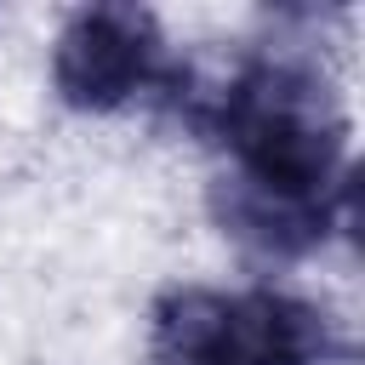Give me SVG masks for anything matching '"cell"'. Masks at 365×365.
Wrapping results in <instances>:
<instances>
[{
  "label": "cell",
  "instance_id": "1",
  "mask_svg": "<svg viewBox=\"0 0 365 365\" xmlns=\"http://www.w3.org/2000/svg\"><path fill=\"white\" fill-rule=\"evenodd\" d=\"M217 125L234 154V177H228L234 188L274 200V205L325 211L331 188L342 182L348 125L314 74L291 63L245 68L222 97Z\"/></svg>",
  "mask_w": 365,
  "mask_h": 365
},
{
  "label": "cell",
  "instance_id": "2",
  "mask_svg": "<svg viewBox=\"0 0 365 365\" xmlns=\"http://www.w3.org/2000/svg\"><path fill=\"white\" fill-rule=\"evenodd\" d=\"M331 325L285 291L182 285L154 308V365H325Z\"/></svg>",
  "mask_w": 365,
  "mask_h": 365
},
{
  "label": "cell",
  "instance_id": "3",
  "mask_svg": "<svg viewBox=\"0 0 365 365\" xmlns=\"http://www.w3.org/2000/svg\"><path fill=\"white\" fill-rule=\"evenodd\" d=\"M160 68V29L137 6H86L51 46V80L68 108H125Z\"/></svg>",
  "mask_w": 365,
  "mask_h": 365
}]
</instances>
